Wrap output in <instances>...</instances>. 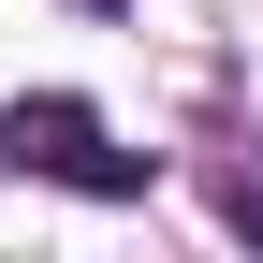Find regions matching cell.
Masks as SVG:
<instances>
[{"instance_id": "6da1fadb", "label": "cell", "mask_w": 263, "mask_h": 263, "mask_svg": "<svg viewBox=\"0 0 263 263\" xmlns=\"http://www.w3.org/2000/svg\"><path fill=\"white\" fill-rule=\"evenodd\" d=\"M0 146L44 161V176H73V190H146V161L103 146V117H88V103H15V117H0Z\"/></svg>"}]
</instances>
